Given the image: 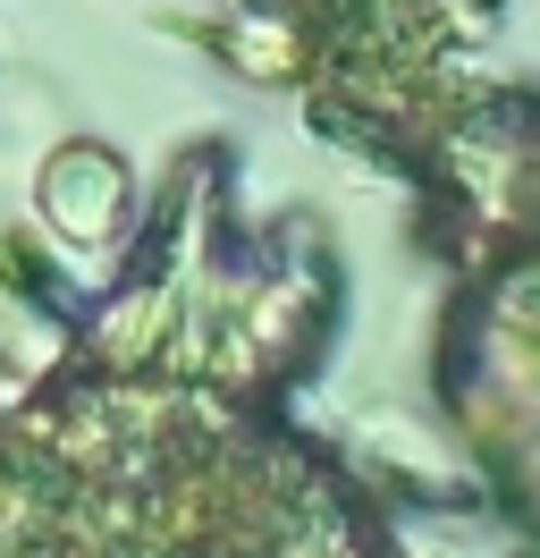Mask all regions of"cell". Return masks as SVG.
<instances>
[{"label": "cell", "mask_w": 540, "mask_h": 558, "mask_svg": "<svg viewBox=\"0 0 540 558\" xmlns=\"http://www.w3.org/2000/svg\"><path fill=\"white\" fill-rule=\"evenodd\" d=\"M119 204H127L119 153H101V144H68V153H51V170H42V220H51L60 238H76V245L110 238Z\"/></svg>", "instance_id": "7a4b0ae2"}, {"label": "cell", "mask_w": 540, "mask_h": 558, "mask_svg": "<svg viewBox=\"0 0 540 558\" xmlns=\"http://www.w3.org/2000/svg\"><path fill=\"white\" fill-rule=\"evenodd\" d=\"M0 558H397L355 483L229 389L60 381L0 423Z\"/></svg>", "instance_id": "6da1fadb"}]
</instances>
